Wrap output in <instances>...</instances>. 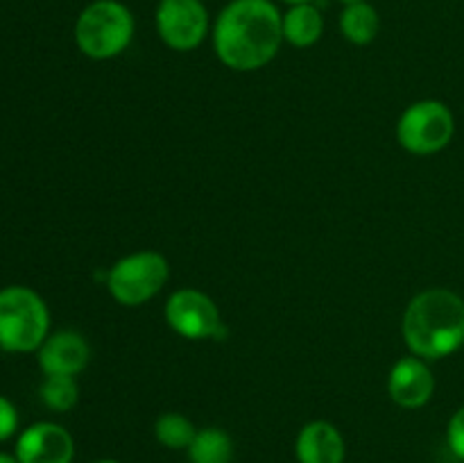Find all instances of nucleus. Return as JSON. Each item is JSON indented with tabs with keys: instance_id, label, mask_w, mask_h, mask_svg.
Wrapping results in <instances>:
<instances>
[{
	"instance_id": "obj_10",
	"label": "nucleus",
	"mask_w": 464,
	"mask_h": 463,
	"mask_svg": "<svg viewBox=\"0 0 464 463\" xmlns=\"http://www.w3.org/2000/svg\"><path fill=\"white\" fill-rule=\"evenodd\" d=\"M388 393L397 407L421 409L435 393V377L424 359L408 354L399 359L388 377Z\"/></svg>"
},
{
	"instance_id": "obj_20",
	"label": "nucleus",
	"mask_w": 464,
	"mask_h": 463,
	"mask_svg": "<svg viewBox=\"0 0 464 463\" xmlns=\"http://www.w3.org/2000/svg\"><path fill=\"white\" fill-rule=\"evenodd\" d=\"M0 463H18V458H16V454L0 452Z\"/></svg>"
},
{
	"instance_id": "obj_2",
	"label": "nucleus",
	"mask_w": 464,
	"mask_h": 463,
	"mask_svg": "<svg viewBox=\"0 0 464 463\" xmlns=\"http://www.w3.org/2000/svg\"><path fill=\"white\" fill-rule=\"evenodd\" d=\"M401 334L411 354L438 361L464 345V298L451 289H426L408 302Z\"/></svg>"
},
{
	"instance_id": "obj_13",
	"label": "nucleus",
	"mask_w": 464,
	"mask_h": 463,
	"mask_svg": "<svg viewBox=\"0 0 464 463\" xmlns=\"http://www.w3.org/2000/svg\"><path fill=\"white\" fill-rule=\"evenodd\" d=\"M284 41L293 48H313L324 34V16L315 3L293 5L281 18Z\"/></svg>"
},
{
	"instance_id": "obj_21",
	"label": "nucleus",
	"mask_w": 464,
	"mask_h": 463,
	"mask_svg": "<svg viewBox=\"0 0 464 463\" xmlns=\"http://www.w3.org/2000/svg\"><path fill=\"white\" fill-rule=\"evenodd\" d=\"M281 3H285L293 7V5H306V3H315V0H281Z\"/></svg>"
},
{
	"instance_id": "obj_17",
	"label": "nucleus",
	"mask_w": 464,
	"mask_h": 463,
	"mask_svg": "<svg viewBox=\"0 0 464 463\" xmlns=\"http://www.w3.org/2000/svg\"><path fill=\"white\" fill-rule=\"evenodd\" d=\"M41 402L50 409V411L66 413L80 399V386H77L75 377L66 375H53L45 377V381L39 389Z\"/></svg>"
},
{
	"instance_id": "obj_4",
	"label": "nucleus",
	"mask_w": 464,
	"mask_h": 463,
	"mask_svg": "<svg viewBox=\"0 0 464 463\" xmlns=\"http://www.w3.org/2000/svg\"><path fill=\"white\" fill-rule=\"evenodd\" d=\"M50 336V309L30 286L0 289V350L12 354L36 352Z\"/></svg>"
},
{
	"instance_id": "obj_11",
	"label": "nucleus",
	"mask_w": 464,
	"mask_h": 463,
	"mask_svg": "<svg viewBox=\"0 0 464 463\" xmlns=\"http://www.w3.org/2000/svg\"><path fill=\"white\" fill-rule=\"evenodd\" d=\"M39 368L45 377H75L89 366L91 348L84 336L75 330H62L50 334L39 350Z\"/></svg>"
},
{
	"instance_id": "obj_1",
	"label": "nucleus",
	"mask_w": 464,
	"mask_h": 463,
	"mask_svg": "<svg viewBox=\"0 0 464 463\" xmlns=\"http://www.w3.org/2000/svg\"><path fill=\"white\" fill-rule=\"evenodd\" d=\"M281 18L272 0H231L211 27L216 57L231 71H261L284 44Z\"/></svg>"
},
{
	"instance_id": "obj_6",
	"label": "nucleus",
	"mask_w": 464,
	"mask_h": 463,
	"mask_svg": "<svg viewBox=\"0 0 464 463\" xmlns=\"http://www.w3.org/2000/svg\"><path fill=\"white\" fill-rule=\"evenodd\" d=\"M456 118L442 100H417L397 123V141L406 153L429 157L451 143Z\"/></svg>"
},
{
	"instance_id": "obj_18",
	"label": "nucleus",
	"mask_w": 464,
	"mask_h": 463,
	"mask_svg": "<svg viewBox=\"0 0 464 463\" xmlns=\"http://www.w3.org/2000/svg\"><path fill=\"white\" fill-rule=\"evenodd\" d=\"M449 449L464 461V407L458 409L447 425Z\"/></svg>"
},
{
	"instance_id": "obj_23",
	"label": "nucleus",
	"mask_w": 464,
	"mask_h": 463,
	"mask_svg": "<svg viewBox=\"0 0 464 463\" xmlns=\"http://www.w3.org/2000/svg\"><path fill=\"white\" fill-rule=\"evenodd\" d=\"M338 3H343V5H352V3H362V0H338Z\"/></svg>"
},
{
	"instance_id": "obj_14",
	"label": "nucleus",
	"mask_w": 464,
	"mask_h": 463,
	"mask_svg": "<svg viewBox=\"0 0 464 463\" xmlns=\"http://www.w3.org/2000/svg\"><path fill=\"white\" fill-rule=\"evenodd\" d=\"M379 9H376L370 0L344 5L343 14H340V32H343V36L349 44L370 45L372 41L379 36Z\"/></svg>"
},
{
	"instance_id": "obj_5",
	"label": "nucleus",
	"mask_w": 464,
	"mask_h": 463,
	"mask_svg": "<svg viewBox=\"0 0 464 463\" xmlns=\"http://www.w3.org/2000/svg\"><path fill=\"white\" fill-rule=\"evenodd\" d=\"M170 266L161 252L140 250L118 259L107 272V289L122 307H140L161 293Z\"/></svg>"
},
{
	"instance_id": "obj_15",
	"label": "nucleus",
	"mask_w": 464,
	"mask_h": 463,
	"mask_svg": "<svg viewBox=\"0 0 464 463\" xmlns=\"http://www.w3.org/2000/svg\"><path fill=\"white\" fill-rule=\"evenodd\" d=\"M186 454L188 463H234V438L222 427H204L198 429Z\"/></svg>"
},
{
	"instance_id": "obj_19",
	"label": "nucleus",
	"mask_w": 464,
	"mask_h": 463,
	"mask_svg": "<svg viewBox=\"0 0 464 463\" xmlns=\"http://www.w3.org/2000/svg\"><path fill=\"white\" fill-rule=\"evenodd\" d=\"M18 431V411L5 395H0V443L12 438Z\"/></svg>"
},
{
	"instance_id": "obj_7",
	"label": "nucleus",
	"mask_w": 464,
	"mask_h": 463,
	"mask_svg": "<svg viewBox=\"0 0 464 463\" xmlns=\"http://www.w3.org/2000/svg\"><path fill=\"white\" fill-rule=\"evenodd\" d=\"M154 27L168 48L190 53L204 44L213 25L204 0H161L154 9Z\"/></svg>"
},
{
	"instance_id": "obj_24",
	"label": "nucleus",
	"mask_w": 464,
	"mask_h": 463,
	"mask_svg": "<svg viewBox=\"0 0 464 463\" xmlns=\"http://www.w3.org/2000/svg\"><path fill=\"white\" fill-rule=\"evenodd\" d=\"M157 3H161V0H157Z\"/></svg>"
},
{
	"instance_id": "obj_3",
	"label": "nucleus",
	"mask_w": 464,
	"mask_h": 463,
	"mask_svg": "<svg viewBox=\"0 0 464 463\" xmlns=\"http://www.w3.org/2000/svg\"><path fill=\"white\" fill-rule=\"evenodd\" d=\"M136 21L122 0H91L75 21V44L84 57L107 62L130 48Z\"/></svg>"
},
{
	"instance_id": "obj_9",
	"label": "nucleus",
	"mask_w": 464,
	"mask_h": 463,
	"mask_svg": "<svg viewBox=\"0 0 464 463\" xmlns=\"http://www.w3.org/2000/svg\"><path fill=\"white\" fill-rule=\"evenodd\" d=\"M14 454L18 463H72L75 438L63 425L41 420L18 434Z\"/></svg>"
},
{
	"instance_id": "obj_8",
	"label": "nucleus",
	"mask_w": 464,
	"mask_h": 463,
	"mask_svg": "<svg viewBox=\"0 0 464 463\" xmlns=\"http://www.w3.org/2000/svg\"><path fill=\"white\" fill-rule=\"evenodd\" d=\"M166 322L188 340L213 339L222 330V316L213 298L198 289H179L166 300Z\"/></svg>"
},
{
	"instance_id": "obj_22",
	"label": "nucleus",
	"mask_w": 464,
	"mask_h": 463,
	"mask_svg": "<svg viewBox=\"0 0 464 463\" xmlns=\"http://www.w3.org/2000/svg\"><path fill=\"white\" fill-rule=\"evenodd\" d=\"M93 463H121V461H116V458H100V461H93Z\"/></svg>"
},
{
	"instance_id": "obj_12",
	"label": "nucleus",
	"mask_w": 464,
	"mask_h": 463,
	"mask_svg": "<svg viewBox=\"0 0 464 463\" xmlns=\"http://www.w3.org/2000/svg\"><path fill=\"white\" fill-rule=\"evenodd\" d=\"M297 463H344L347 445L343 431L329 420H313L299 429L295 440Z\"/></svg>"
},
{
	"instance_id": "obj_16",
	"label": "nucleus",
	"mask_w": 464,
	"mask_h": 463,
	"mask_svg": "<svg viewBox=\"0 0 464 463\" xmlns=\"http://www.w3.org/2000/svg\"><path fill=\"white\" fill-rule=\"evenodd\" d=\"M195 434H198V427L184 413H161L154 422V438L168 449H188Z\"/></svg>"
}]
</instances>
